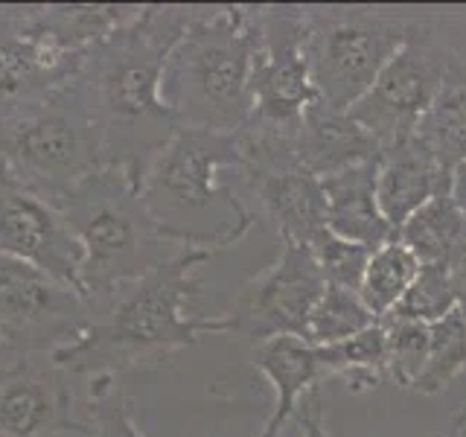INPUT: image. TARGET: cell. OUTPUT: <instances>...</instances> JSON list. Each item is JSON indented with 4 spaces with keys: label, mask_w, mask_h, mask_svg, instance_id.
I'll list each match as a JSON object with an SVG mask.
<instances>
[{
    "label": "cell",
    "mask_w": 466,
    "mask_h": 437,
    "mask_svg": "<svg viewBox=\"0 0 466 437\" xmlns=\"http://www.w3.org/2000/svg\"><path fill=\"white\" fill-rule=\"evenodd\" d=\"M201 15V6H137L87 56L82 79L106 143V164L140 189L155 155L175 135L164 99V73L175 44Z\"/></svg>",
    "instance_id": "obj_1"
},
{
    "label": "cell",
    "mask_w": 466,
    "mask_h": 437,
    "mask_svg": "<svg viewBox=\"0 0 466 437\" xmlns=\"http://www.w3.org/2000/svg\"><path fill=\"white\" fill-rule=\"evenodd\" d=\"M82 248L79 289L91 310L114 298L123 286L164 266L181 251L208 248L222 254L248 237L257 216L239 201L230 222L216 230L172 228L149 210L140 189L120 169L106 167L85 178L58 201Z\"/></svg>",
    "instance_id": "obj_2"
},
{
    "label": "cell",
    "mask_w": 466,
    "mask_h": 437,
    "mask_svg": "<svg viewBox=\"0 0 466 437\" xmlns=\"http://www.w3.org/2000/svg\"><path fill=\"white\" fill-rule=\"evenodd\" d=\"M216 251L193 248L123 286L94 310V320L76 341L58 347L53 361L76 379L152 371L208 335L228 332L222 315H189L187 303L201 298L208 283L201 266Z\"/></svg>",
    "instance_id": "obj_3"
},
{
    "label": "cell",
    "mask_w": 466,
    "mask_h": 437,
    "mask_svg": "<svg viewBox=\"0 0 466 437\" xmlns=\"http://www.w3.org/2000/svg\"><path fill=\"white\" fill-rule=\"evenodd\" d=\"M254 50V6H201L164 73V99L178 128L237 135L251 117Z\"/></svg>",
    "instance_id": "obj_4"
},
{
    "label": "cell",
    "mask_w": 466,
    "mask_h": 437,
    "mask_svg": "<svg viewBox=\"0 0 466 437\" xmlns=\"http://www.w3.org/2000/svg\"><path fill=\"white\" fill-rule=\"evenodd\" d=\"M137 6H0V128L82 73Z\"/></svg>",
    "instance_id": "obj_5"
},
{
    "label": "cell",
    "mask_w": 466,
    "mask_h": 437,
    "mask_svg": "<svg viewBox=\"0 0 466 437\" xmlns=\"http://www.w3.org/2000/svg\"><path fill=\"white\" fill-rule=\"evenodd\" d=\"M0 167L56 204L108 167L82 73L0 128Z\"/></svg>",
    "instance_id": "obj_6"
},
{
    "label": "cell",
    "mask_w": 466,
    "mask_h": 437,
    "mask_svg": "<svg viewBox=\"0 0 466 437\" xmlns=\"http://www.w3.org/2000/svg\"><path fill=\"white\" fill-rule=\"evenodd\" d=\"M306 56L315 99L350 111L370 91L402 44L429 21L431 9L303 6Z\"/></svg>",
    "instance_id": "obj_7"
},
{
    "label": "cell",
    "mask_w": 466,
    "mask_h": 437,
    "mask_svg": "<svg viewBox=\"0 0 466 437\" xmlns=\"http://www.w3.org/2000/svg\"><path fill=\"white\" fill-rule=\"evenodd\" d=\"M446 18V12H431L429 21L393 53L370 91L350 108V117L382 146V152L414 137L441 91L451 58L443 38Z\"/></svg>",
    "instance_id": "obj_8"
},
{
    "label": "cell",
    "mask_w": 466,
    "mask_h": 437,
    "mask_svg": "<svg viewBox=\"0 0 466 437\" xmlns=\"http://www.w3.org/2000/svg\"><path fill=\"white\" fill-rule=\"evenodd\" d=\"M254 24L251 117L245 126L298 137L303 111L315 102L303 6H254Z\"/></svg>",
    "instance_id": "obj_9"
},
{
    "label": "cell",
    "mask_w": 466,
    "mask_h": 437,
    "mask_svg": "<svg viewBox=\"0 0 466 437\" xmlns=\"http://www.w3.org/2000/svg\"><path fill=\"white\" fill-rule=\"evenodd\" d=\"M242 181L262 208L280 242L309 245L327 228V198L320 178L298 158V137L254 126L239 128Z\"/></svg>",
    "instance_id": "obj_10"
},
{
    "label": "cell",
    "mask_w": 466,
    "mask_h": 437,
    "mask_svg": "<svg viewBox=\"0 0 466 437\" xmlns=\"http://www.w3.org/2000/svg\"><path fill=\"white\" fill-rule=\"evenodd\" d=\"M239 167V131L222 135L204 128H175L169 143L146 169L140 196L160 222L178 228V216L184 213L208 210L218 198L228 204L237 201L239 196L230 187L218 184V172Z\"/></svg>",
    "instance_id": "obj_11"
},
{
    "label": "cell",
    "mask_w": 466,
    "mask_h": 437,
    "mask_svg": "<svg viewBox=\"0 0 466 437\" xmlns=\"http://www.w3.org/2000/svg\"><path fill=\"white\" fill-rule=\"evenodd\" d=\"M324 286L309 248L280 242L277 257L266 269L248 277L222 312L228 332L242 335L251 347L283 335L306 341L309 315Z\"/></svg>",
    "instance_id": "obj_12"
},
{
    "label": "cell",
    "mask_w": 466,
    "mask_h": 437,
    "mask_svg": "<svg viewBox=\"0 0 466 437\" xmlns=\"http://www.w3.org/2000/svg\"><path fill=\"white\" fill-rule=\"evenodd\" d=\"M73 382L50 353L0 347V437H94Z\"/></svg>",
    "instance_id": "obj_13"
},
{
    "label": "cell",
    "mask_w": 466,
    "mask_h": 437,
    "mask_svg": "<svg viewBox=\"0 0 466 437\" xmlns=\"http://www.w3.org/2000/svg\"><path fill=\"white\" fill-rule=\"evenodd\" d=\"M82 291L0 254V332L24 353H56L91 327Z\"/></svg>",
    "instance_id": "obj_14"
},
{
    "label": "cell",
    "mask_w": 466,
    "mask_h": 437,
    "mask_svg": "<svg viewBox=\"0 0 466 437\" xmlns=\"http://www.w3.org/2000/svg\"><path fill=\"white\" fill-rule=\"evenodd\" d=\"M0 254L79 289L82 248L56 201L0 167Z\"/></svg>",
    "instance_id": "obj_15"
},
{
    "label": "cell",
    "mask_w": 466,
    "mask_h": 437,
    "mask_svg": "<svg viewBox=\"0 0 466 437\" xmlns=\"http://www.w3.org/2000/svg\"><path fill=\"white\" fill-rule=\"evenodd\" d=\"M251 368L274 388V408L259 437H280L283 426L298 414L300 402L329 379L324 350L303 339H271L251 347Z\"/></svg>",
    "instance_id": "obj_16"
},
{
    "label": "cell",
    "mask_w": 466,
    "mask_h": 437,
    "mask_svg": "<svg viewBox=\"0 0 466 437\" xmlns=\"http://www.w3.org/2000/svg\"><path fill=\"white\" fill-rule=\"evenodd\" d=\"M441 193H451V172L417 137H408L379 158L376 198L385 222L397 233L405 218Z\"/></svg>",
    "instance_id": "obj_17"
},
{
    "label": "cell",
    "mask_w": 466,
    "mask_h": 437,
    "mask_svg": "<svg viewBox=\"0 0 466 437\" xmlns=\"http://www.w3.org/2000/svg\"><path fill=\"white\" fill-rule=\"evenodd\" d=\"M298 158L318 178H329L335 172L376 164L382 158V146L350 117V111H335L315 99L300 120Z\"/></svg>",
    "instance_id": "obj_18"
},
{
    "label": "cell",
    "mask_w": 466,
    "mask_h": 437,
    "mask_svg": "<svg viewBox=\"0 0 466 437\" xmlns=\"http://www.w3.org/2000/svg\"><path fill=\"white\" fill-rule=\"evenodd\" d=\"M376 172L379 160L320 178L327 198V228L350 242L370 248V251L397 239V233H393L382 210H379Z\"/></svg>",
    "instance_id": "obj_19"
},
{
    "label": "cell",
    "mask_w": 466,
    "mask_h": 437,
    "mask_svg": "<svg viewBox=\"0 0 466 437\" xmlns=\"http://www.w3.org/2000/svg\"><path fill=\"white\" fill-rule=\"evenodd\" d=\"M414 137L455 172L466 160V58L451 53L441 91L420 120Z\"/></svg>",
    "instance_id": "obj_20"
},
{
    "label": "cell",
    "mask_w": 466,
    "mask_h": 437,
    "mask_svg": "<svg viewBox=\"0 0 466 437\" xmlns=\"http://www.w3.org/2000/svg\"><path fill=\"white\" fill-rule=\"evenodd\" d=\"M397 239L420 259V266L429 262L451 266L466 251V213L451 193H441L405 218Z\"/></svg>",
    "instance_id": "obj_21"
},
{
    "label": "cell",
    "mask_w": 466,
    "mask_h": 437,
    "mask_svg": "<svg viewBox=\"0 0 466 437\" xmlns=\"http://www.w3.org/2000/svg\"><path fill=\"white\" fill-rule=\"evenodd\" d=\"M320 350H324L329 379H341L353 393L376 391L388 382V339L379 320L353 339Z\"/></svg>",
    "instance_id": "obj_22"
},
{
    "label": "cell",
    "mask_w": 466,
    "mask_h": 437,
    "mask_svg": "<svg viewBox=\"0 0 466 437\" xmlns=\"http://www.w3.org/2000/svg\"><path fill=\"white\" fill-rule=\"evenodd\" d=\"M420 259L400 239H393L370 254V262L364 269L359 286V298L376 318H382L402 300L408 286L414 283Z\"/></svg>",
    "instance_id": "obj_23"
},
{
    "label": "cell",
    "mask_w": 466,
    "mask_h": 437,
    "mask_svg": "<svg viewBox=\"0 0 466 437\" xmlns=\"http://www.w3.org/2000/svg\"><path fill=\"white\" fill-rule=\"evenodd\" d=\"M429 359L414 385V393L437 397L466 373V315L455 306L449 315L429 324Z\"/></svg>",
    "instance_id": "obj_24"
},
{
    "label": "cell",
    "mask_w": 466,
    "mask_h": 437,
    "mask_svg": "<svg viewBox=\"0 0 466 437\" xmlns=\"http://www.w3.org/2000/svg\"><path fill=\"white\" fill-rule=\"evenodd\" d=\"M376 315L364 306L359 291L341 289V286H324L315 310L309 315V330H306V341L315 347H332L347 339H353L361 330L376 324Z\"/></svg>",
    "instance_id": "obj_25"
},
{
    "label": "cell",
    "mask_w": 466,
    "mask_h": 437,
    "mask_svg": "<svg viewBox=\"0 0 466 437\" xmlns=\"http://www.w3.org/2000/svg\"><path fill=\"white\" fill-rule=\"evenodd\" d=\"M379 324L385 327L388 339V379L402 391H414L429 359V324L397 315H382Z\"/></svg>",
    "instance_id": "obj_26"
},
{
    "label": "cell",
    "mask_w": 466,
    "mask_h": 437,
    "mask_svg": "<svg viewBox=\"0 0 466 437\" xmlns=\"http://www.w3.org/2000/svg\"><path fill=\"white\" fill-rule=\"evenodd\" d=\"M455 306L458 298L455 286H451V266H446V262H429V266H420L414 283L408 286L402 300L388 315L434 324V320H441L455 310Z\"/></svg>",
    "instance_id": "obj_27"
},
{
    "label": "cell",
    "mask_w": 466,
    "mask_h": 437,
    "mask_svg": "<svg viewBox=\"0 0 466 437\" xmlns=\"http://www.w3.org/2000/svg\"><path fill=\"white\" fill-rule=\"evenodd\" d=\"M82 402L94 437H143L131 417V402L120 388V376L87 379V393Z\"/></svg>",
    "instance_id": "obj_28"
},
{
    "label": "cell",
    "mask_w": 466,
    "mask_h": 437,
    "mask_svg": "<svg viewBox=\"0 0 466 437\" xmlns=\"http://www.w3.org/2000/svg\"><path fill=\"white\" fill-rule=\"evenodd\" d=\"M306 248H309L312 259L318 262L324 283L359 291L364 269H368L370 254H373L370 248L350 242V239L339 237V233H332L329 228L320 230Z\"/></svg>",
    "instance_id": "obj_29"
},
{
    "label": "cell",
    "mask_w": 466,
    "mask_h": 437,
    "mask_svg": "<svg viewBox=\"0 0 466 437\" xmlns=\"http://www.w3.org/2000/svg\"><path fill=\"white\" fill-rule=\"evenodd\" d=\"M298 422L303 429V437H329L327 432V408H324V391H312L298 408Z\"/></svg>",
    "instance_id": "obj_30"
},
{
    "label": "cell",
    "mask_w": 466,
    "mask_h": 437,
    "mask_svg": "<svg viewBox=\"0 0 466 437\" xmlns=\"http://www.w3.org/2000/svg\"><path fill=\"white\" fill-rule=\"evenodd\" d=\"M451 286H455L458 310L466 315V251L451 262Z\"/></svg>",
    "instance_id": "obj_31"
},
{
    "label": "cell",
    "mask_w": 466,
    "mask_h": 437,
    "mask_svg": "<svg viewBox=\"0 0 466 437\" xmlns=\"http://www.w3.org/2000/svg\"><path fill=\"white\" fill-rule=\"evenodd\" d=\"M451 198H455L458 208L466 213V160L451 172Z\"/></svg>",
    "instance_id": "obj_32"
},
{
    "label": "cell",
    "mask_w": 466,
    "mask_h": 437,
    "mask_svg": "<svg viewBox=\"0 0 466 437\" xmlns=\"http://www.w3.org/2000/svg\"><path fill=\"white\" fill-rule=\"evenodd\" d=\"M449 437H466V400L461 402L458 412L451 414V422H449Z\"/></svg>",
    "instance_id": "obj_33"
}]
</instances>
